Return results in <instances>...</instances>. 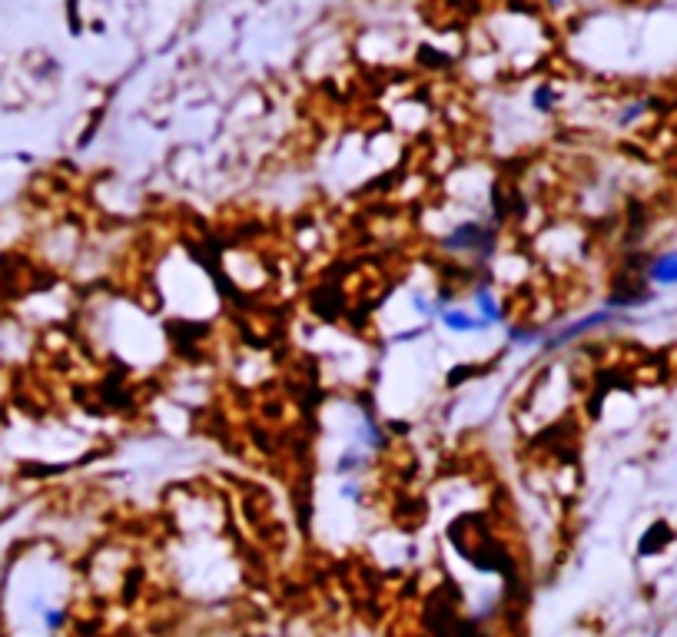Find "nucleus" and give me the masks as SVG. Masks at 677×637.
Masks as SVG:
<instances>
[{
    "mask_svg": "<svg viewBox=\"0 0 677 637\" xmlns=\"http://www.w3.org/2000/svg\"><path fill=\"white\" fill-rule=\"evenodd\" d=\"M438 322H442L448 332H455V336H472V332L492 328L478 312L462 309V306H442V309H438Z\"/></svg>",
    "mask_w": 677,
    "mask_h": 637,
    "instance_id": "nucleus-2",
    "label": "nucleus"
},
{
    "mask_svg": "<svg viewBox=\"0 0 677 637\" xmlns=\"http://www.w3.org/2000/svg\"><path fill=\"white\" fill-rule=\"evenodd\" d=\"M641 279L648 282L651 289H677V250L648 256L641 266Z\"/></svg>",
    "mask_w": 677,
    "mask_h": 637,
    "instance_id": "nucleus-1",
    "label": "nucleus"
}]
</instances>
